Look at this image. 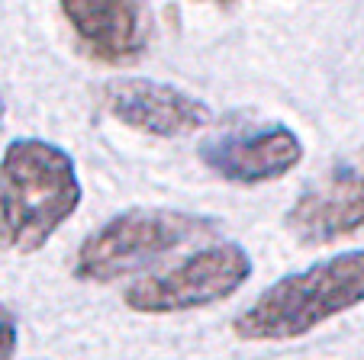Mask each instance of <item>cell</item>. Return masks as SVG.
<instances>
[{"label": "cell", "instance_id": "52a82bcc", "mask_svg": "<svg viewBox=\"0 0 364 360\" xmlns=\"http://www.w3.org/2000/svg\"><path fill=\"white\" fill-rule=\"evenodd\" d=\"M84 55L103 65H132L151 39L145 0H58Z\"/></svg>", "mask_w": 364, "mask_h": 360}, {"label": "cell", "instance_id": "6da1fadb", "mask_svg": "<svg viewBox=\"0 0 364 360\" xmlns=\"http://www.w3.org/2000/svg\"><path fill=\"white\" fill-rule=\"evenodd\" d=\"M81 206L77 168L65 148L16 138L0 158V241L33 254Z\"/></svg>", "mask_w": 364, "mask_h": 360}, {"label": "cell", "instance_id": "5b68a950", "mask_svg": "<svg viewBox=\"0 0 364 360\" xmlns=\"http://www.w3.org/2000/svg\"><path fill=\"white\" fill-rule=\"evenodd\" d=\"M287 231L309 248L364 235V148L336 161L296 197Z\"/></svg>", "mask_w": 364, "mask_h": 360}, {"label": "cell", "instance_id": "9c48e42d", "mask_svg": "<svg viewBox=\"0 0 364 360\" xmlns=\"http://www.w3.org/2000/svg\"><path fill=\"white\" fill-rule=\"evenodd\" d=\"M16 341H20V325L16 315L7 306H0V360H14Z\"/></svg>", "mask_w": 364, "mask_h": 360}, {"label": "cell", "instance_id": "ba28073f", "mask_svg": "<svg viewBox=\"0 0 364 360\" xmlns=\"http://www.w3.org/2000/svg\"><path fill=\"white\" fill-rule=\"evenodd\" d=\"M200 158L229 184L255 187L290 174L303 158V142L287 126H264L252 132L216 136L200 148Z\"/></svg>", "mask_w": 364, "mask_h": 360}, {"label": "cell", "instance_id": "3957f363", "mask_svg": "<svg viewBox=\"0 0 364 360\" xmlns=\"http://www.w3.org/2000/svg\"><path fill=\"white\" fill-rule=\"evenodd\" d=\"M220 222L178 209H126L90 231L75 254V277L84 283H113L149 267L161 254L213 235Z\"/></svg>", "mask_w": 364, "mask_h": 360}, {"label": "cell", "instance_id": "30bf717a", "mask_svg": "<svg viewBox=\"0 0 364 360\" xmlns=\"http://www.w3.org/2000/svg\"><path fill=\"white\" fill-rule=\"evenodd\" d=\"M203 4H216V7H232L235 0H203Z\"/></svg>", "mask_w": 364, "mask_h": 360}, {"label": "cell", "instance_id": "8fae6325", "mask_svg": "<svg viewBox=\"0 0 364 360\" xmlns=\"http://www.w3.org/2000/svg\"><path fill=\"white\" fill-rule=\"evenodd\" d=\"M0 119H4V100H0Z\"/></svg>", "mask_w": 364, "mask_h": 360}, {"label": "cell", "instance_id": "277c9868", "mask_svg": "<svg viewBox=\"0 0 364 360\" xmlns=\"http://www.w3.org/2000/svg\"><path fill=\"white\" fill-rule=\"evenodd\" d=\"M252 277V258L235 241H220L203 251L191 254L165 273L132 283L123 293L126 309L139 315H171L191 312L229 299Z\"/></svg>", "mask_w": 364, "mask_h": 360}, {"label": "cell", "instance_id": "7a4b0ae2", "mask_svg": "<svg viewBox=\"0 0 364 360\" xmlns=\"http://www.w3.org/2000/svg\"><path fill=\"white\" fill-rule=\"evenodd\" d=\"M364 302V251H345L277 280L232 322L242 341H294Z\"/></svg>", "mask_w": 364, "mask_h": 360}, {"label": "cell", "instance_id": "8992f818", "mask_svg": "<svg viewBox=\"0 0 364 360\" xmlns=\"http://www.w3.org/2000/svg\"><path fill=\"white\" fill-rule=\"evenodd\" d=\"M103 109L145 136L178 138L210 126L213 113L200 97L178 90L171 84L145 81V77H117L100 90Z\"/></svg>", "mask_w": 364, "mask_h": 360}]
</instances>
